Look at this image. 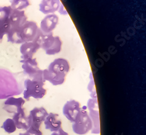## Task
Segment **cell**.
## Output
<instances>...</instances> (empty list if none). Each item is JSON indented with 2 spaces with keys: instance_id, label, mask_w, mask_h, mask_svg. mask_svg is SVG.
Returning a JSON list of instances; mask_svg holds the SVG:
<instances>
[{
  "instance_id": "6da1fadb",
  "label": "cell",
  "mask_w": 146,
  "mask_h": 135,
  "mask_svg": "<svg viewBox=\"0 0 146 135\" xmlns=\"http://www.w3.org/2000/svg\"><path fill=\"white\" fill-rule=\"evenodd\" d=\"M70 70V65L67 60L57 58L54 60L47 69L43 70V78L52 85H62L66 81V76Z\"/></svg>"
},
{
  "instance_id": "7a4b0ae2",
  "label": "cell",
  "mask_w": 146,
  "mask_h": 135,
  "mask_svg": "<svg viewBox=\"0 0 146 135\" xmlns=\"http://www.w3.org/2000/svg\"><path fill=\"white\" fill-rule=\"evenodd\" d=\"M41 32L38 24L34 21H27L18 31L11 32L7 35V41L15 44L36 42Z\"/></svg>"
},
{
  "instance_id": "3957f363",
  "label": "cell",
  "mask_w": 146,
  "mask_h": 135,
  "mask_svg": "<svg viewBox=\"0 0 146 135\" xmlns=\"http://www.w3.org/2000/svg\"><path fill=\"white\" fill-rule=\"evenodd\" d=\"M18 83L9 70L0 67V100L20 94Z\"/></svg>"
},
{
  "instance_id": "277c9868",
  "label": "cell",
  "mask_w": 146,
  "mask_h": 135,
  "mask_svg": "<svg viewBox=\"0 0 146 135\" xmlns=\"http://www.w3.org/2000/svg\"><path fill=\"white\" fill-rule=\"evenodd\" d=\"M36 42L39 43L40 48L43 49L47 55H55L62 51V40L58 36H54L52 33L45 34L41 31Z\"/></svg>"
},
{
  "instance_id": "5b68a950",
  "label": "cell",
  "mask_w": 146,
  "mask_h": 135,
  "mask_svg": "<svg viewBox=\"0 0 146 135\" xmlns=\"http://www.w3.org/2000/svg\"><path fill=\"white\" fill-rule=\"evenodd\" d=\"M44 83L40 81L28 78L24 81L23 98L29 100L30 98L42 99L46 94V90L44 87Z\"/></svg>"
},
{
  "instance_id": "8992f818",
  "label": "cell",
  "mask_w": 146,
  "mask_h": 135,
  "mask_svg": "<svg viewBox=\"0 0 146 135\" xmlns=\"http://www.w3.org/2000/svg\"><path fill=\"white\" fill-rule=\"evenodd\" d=\"M93 122L86 108L81 109L75 121L72 123V129L76 134L85 135L92 131Z\"/></svg>"
},
{
  "instance_id": "52a82bcc",
  "label": "cell",
  "mask_w": 146,
  "mask_h": 135,
  "mask_svg": "<svg viewBox=\"0 0 146 135\" xmlns=\"http://www.w3.org/2000/svg\"><path fill=\"white\" fill-rule=\"evenodd\" d=\"M20 62L22 64V68L23 72L29 77V79L38 80L45 82L43 78V70L38 66L37 60L35 58L21 60Z\"/></svg>"
},
{
  "instance_id": "ba28073f",
  "label": "cell",
  "mask_w": 146,
  "mask_h": 135,
  "mask_svg": "<svg viewBox=\"0 0 146 135\" xmlns=\"http://www.w3.org/2000/svg\"><path fill=\"white\" fill-rule=\"evenodd\" d=\"M48 114L47 110L44 107H35L33 108L28 116V128L40 129L42 123Z\"/></svg>"
},
{
  "instance_id": "9c48e42d",
  "label": "cell",
  "mask_w": 146,
  "mask_h": 135,
  "mask_svg": "<svg viewBox=\"0 0 146 135\" xmlns=\"http://www.w3.org/2000/svg\"><path fill=\"white\" fill-rule=\"evenodd\" d=\"M27 19L25 11L13 9L9 18L10 30L8 33L19 30L27 21Z\"/></svg>"
},
{
  "instance_id": "30bf717a",
  "label": "cell",
  "mask_w": 146,
  "mask_h": 135,
  "mask_svg": "<svg viewBox=\"0 0 146 135\" xmlns=\"http://www.w3.org/2000/svg\"><path fill=\"white\" fill-rule=\"evenodd\" d=\"M82 108L80 103L74 100L67 101L63 108V114L66 118L73 123L80 114Z\"/></svg>"
},
{
  "instance_id": "8fae6325",
  "label": "cell",
  "mask_w": 146,
  "mask_h": 135,
  "mask_svg": "<svg viewBox=\"0 0 146 135\" xmlns=\"http://www.w3.org/2000/svg\"><path fill=\"white\" fill-rule=\"evenodd\" d=\"M12 10L11 6L0 7V42L10 30L9 18Z\"/></svg>"
},
{
  "instance_id": "7c38bea8",
  "label": "cell",
  "mask_w": 146,
  "mask_h": 135,
  "mask_svg": "<svg viewBox=\"0 0 146 135\" xmlns=\"http://www.w3.org/2000/svg\"><path fill=\"white\" fill-rule=\"evenodd\" d=\"M25 103V100L23 98H15L11 96L8 98L4 102L3 109L10 114H14L19 110L23 109V105Z\"/></svg>"
},
{
  "instance_id": "4fadbf2b",
  "label": "cell",
  "mask_w": 146,
  "mask_h": 135,
  "mask_svg": "<svg viewBox=\"0 0 146 135\" xmlns=\"http://www.w3.org/2000/svg\"><path fill=\"white\" fill-rule=\"evenodd\" d=\"M58 22V17L56 14H48L42 20L40 29L45 34L52 33L56 28Z\"/></svg>"
},
{
  "instance_id": "5bb4252c",
  "label": "cell",
  "mask_w": 146,
  "mask_h": 135,
  "mask_svg": "<svg viewBox=\"0 0 146 135\" xmlns=\"http://www.w3.org/2000/svg\"><path fill=\"white\" fill-rule=\"evenodd\" d=\"M40 49V45L36 42H28L22 43L20 47L22 60L33 58L35 54Z\"/></svg>"
},
{
  "instance_id": "9a60e30c",
  "label": "cell",
  "mask_w": 146,
  "mask_h": 135,
  "mask_svg": "<svg viewBox=\"0 0 146 135\" xmlns=\"http://www.w3.org/2000/svg\"><path fill=\"white\" fill-rule=\"evenodd\" d=\"M44 125L45 129L53 132L62 128V122L57 114L50 112L48 113L44 119Z\"/></svg>"
},
{
  "instance_id": "2e32d148",
  "label": "cell",
  "mask_w": 146,
  "mask_h": 135,
  "mask_svg": "<svg viewBox=\"0 0 146 135\" xmlns=\"http://www.w3.org/2000/svg\"><path fill=\"white\" fill-rule=\"evenodd\" d=\"M62 5L60 0H42L39 4V11L46 15L54 14L60 9Z\"/></svg>"
},
{
  "instance_id": "e0dca14e",
  "label": "cell",
  "mask_w": 146,
  "mask_h": 135,
  "mask_svg": "<svg viewBox=\"0 0 146 135\" xmlns=\"http://www.w3.org/2000/svg\"><path fill=\"white\" fill-rule=\"evenodd\" d=\"M17 128L27 130L28 128V116L25 114V108L18 110L14 114L13 116Z\"/></svg>"
},
{
  "instance_id": "ac0fdd59",
  "label": "cell",
  "mask_w": 146,
  "mask_h": 135,
  "mask_svg": "<svg viewBox=\"0 0 146 135\" xmlns=\"http://www.w3.org/2000/svg\"><path fill=\"white\" fill-rule=\"evenodd\" d=\"M11 7L13 9L23 11L30 5L29 0H10Z\"/></svg>"
},
{
  "instance_id": "d6986e66",
  "label": "cell",
  "mask_w": 146,
  "mask_h": 135,
  "mask_svg": "<svg viewBox=\"0 0 146 135\" xmlns=\"http://www.w3.org/2000/svg\"><path fill=\"white\" fill-rule=\"evenodd\" d=\"M1 128L8 133H13L17 130V127L13 119L8 118L3 123Z\"/></svg>"
},
{
  "instance_id": "ffe728a7",
  "label": "cell",
  "mask_w": 146,
  "mask_h": 135,
  "mask_svg": "<svg viewBox=\"0 0 146 135\" xmlns=\"http://www.w3.org/2000/svg\"><path fill=\"white\" fill-rule=\"evenodd\" d=\"M19 135H43V133L40 129L28 128L25 132L21 133Z\"/></svg>"
},
{
  "instance_id": "44dd1931",
  "label": "cell",
  "mask_w": 146,
  "mask_h": 135,
  "mask_svg": "<svg viewBox=\"0 0 146 135\" xmlns=\"http://www.w3.org/2000/svg\"><path fill=\"white\" fill-rule=\"evenodd\" d=\"M51 135H69V134L67 132L64 130L62 128L57 131L52 132Z\"/></svg>"
}]
</instances>
